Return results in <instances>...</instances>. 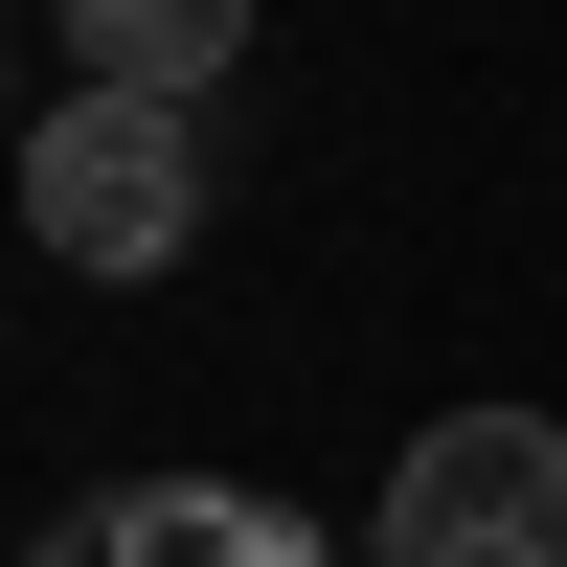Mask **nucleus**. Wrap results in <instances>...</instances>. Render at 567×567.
<instances>
[{"label":"nucleus","mask_w":567,"mask_h":567,"mask_svg":"<svg viewBox=\"0 0 567 567\" xmlns=\"http://www.w3.org/2000/svg\"><path fill=\"white\" fill-rule=\"evenodd\" d=\"M91 91H159V114H205V69L250 45V0H69Z\"/></svg>","instance_id":"obj_4"},{"label":"nucleus","mask_w":567,"mask_h":567,"mask_svg":"<svg viewBox=\"0 0 567 567\" xmlns=\"http://www.w3.org/2000/svg\"><path fill=\"white\" fill-rule=\"evenodd\" d=\"M23 567H341V545L272 523V499H227V477H114V499H69Z\"/></svg>","instance_id":"obj_3"},{"label":"nucleus","mask_w":567,"mask_h":567,"mask_svg":"<svg viewBox=\"0 0 567 567\" xmlns=\"http://www.w3.org/2000/svg\"><path fill=\"white\" fill-rule=\"evenodd\" d=\"M23 227L45 272H182V227H205V136L159 114V91H69V114H23Z\"/></svg>","instance_id":"obj_1"},{"label":"nucleus","mask_w":567,"mask_h":567,"mask_svg":"<svg viewBox=\"0 0 567 567\" xmlns=\"http://www.w3.org/2000/svg\"><path fill=\"white\" fill-rule=\"evenodd\" d=\"M0 159H23V114H0Z\"/></svg>","instance_id":"obj_5"},{"label":"nucleus","mask_w":567,"mask_h":567,"mask_svg":"<svg viewBox=\"0 0 567 567\" xmlns=\"http://www.w3.org/2000/svg\"><path fill=\"white\" fill-rule=\"evenodd\" d=\"M363 567H567V432L545 409H432V432L386 454Z\"/></svg>","instance_id":"obj_2"}]
</instances>
